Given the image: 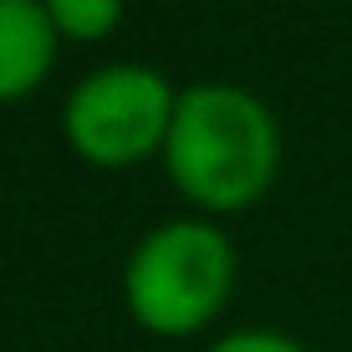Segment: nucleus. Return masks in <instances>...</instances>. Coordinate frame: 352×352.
<instances>
[{"mask_svg":"<svg viewBox=\"0 0 352 352\" xmlns=\"http://www.w3.org/2000/svg\"><path fill=\"white\" fill-rule=\"evenodd\" d=\"M56 31L77 36V41H92V36H107L123 16V0H46Z\"/></svg>","mask_w":352,"mask_h":352,"instance_id":"obj_5","label":"nucleus"},{"mask_svg":"<svg viewBox=\"0 0 352 352\" xmlns=\"http://www.w3.org/2000/svg\"><path fill=\"white\" fill-rule=\"evenodd\" d=\"M168 174L189 199L210 210H240L276 179L281 133L261 97L230 82H199L179 92L168 123Z\"/></svg>","mask_w":352,"mask_h":352,"instance_id":"obj_1","label":"nucleus"},{"mask_svg":"<svg viewBox=\"0 0 352 352\" xmlns=\"http://www.w3.org/2000/svg\"><path fill=\"white\" fill-rule=\"evenodd\" d=\"M56 52V21L41 0H0V102L31 92Z\"/></svg>","mask_w":352,"mask_h":352,"instance_id":"obj_4","label":"nucleus"},{"mask_svg":"<svg viewBox=\"0 0 352 352\" xmlns=\"http://www.w3.org/2000/svg\"><path fill=\"white\" fill-rule=\"evenodd\" d=\"M235 281V250L225 230L204 220H168L138 240L128 256V311L148 332H194L225 307Z\"/></svg>","mask_w":352,"mask_h":352,"instance_id":"obj_2","label":"nucleus"},{"mask_svg":"<svg viewBox=\"0 0 352 352\" xmlns=\"http://www.w3.org/2000/svg\"><path fill=\"white\" fill-rule=\"evenodd\" d=\"M179 97L153 67H102L67 97V138L92 164H133L168 143Z\"/></svg>","mask_w":352,"mask_h":352,"instance_id":"obj_3","label":"nucleus"},{"mask_svg":"<svg viewBox=\"0 0 352 352\" xmlns=\"http://www.w3.org/2000/svg\"><path fill=\"white\" fill-rule=\"evenodd\" d=\"M210 352H307V347L291 342L286 332H230L225 342H214Z\"/></svg>","mask_w":352,"mask_h":352,"instance_id":"obj_6","label":"nucleus"}]
</instances>
